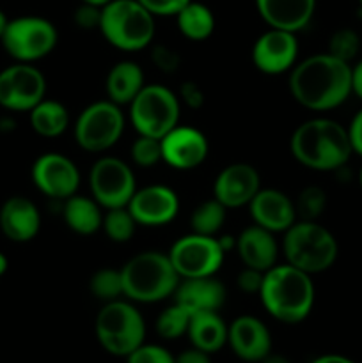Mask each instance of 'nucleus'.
<instances>
[{"label":"nucleus","instance_id":"7","mask_svg":"<svg viewBox=\"0 0 362 363\" xmlns=\"http://www.w3.org/2000/svg\"><path fill=\"white\" fill-rule=\"evenodd\" d=\"M96 339L106 353L126 358L146 340V321L133 303L124 300L106 301L94 323Z\"/></svg>","mask_w":362,"mask_h":363},{"label":"nucleus","instance_id":"24","mask_svg":"<svg viewBox=\"0 0 362 363\" xmlns=\"http://www.w3.org/2000/svg\"><path fill=\"white\" fill-rule=\"evenodd\" d=\"M236 250L243 266H248V268L268 272L270 268L279 264L277 262L279 243L275 240V234L256 223L241 230L240 236L236 238Z\"/></svg>","mask_w":362,"mask_h":363},{"label":"nucleus","instance_id":"22","mask_svg":"<svg viewBox=\"0 0 362 363\" xmlns=\"http://www.w3.org/2000/svg\"><path fill=\"white\" fill-rule=\"evenodd\" d=\"M256 9L270 28L297 34L311 23L316 0H256Z\"/></svg>","mask_w":362,"mask_h":363},{"label":"nucleus","instance_id":"35","mask_svg":"<svg viewBox=\"0 0 362 363\" xmlns=\"http://www.w3.org/2000/svg\"><path fill=\"white\" fill-rule=\"evenodd\" d=\"M131 160L141 169H151V167L158 165L162 160V142L160 138L146 137V135H138L133 140L130 149Z\"/></svg>","mask_w":362,"mask_h":363},{"label":"nucleus","instance_id":"6","mask_svg":"<svg viewBox=\"0 0 362 363\" xmlns=\"http://www.w3.org/2000/svg\"><path fill=\"white\" fill-rule=\"evenodd\" d=\"M98 30L114 48L138 52L155 39V16L138 0H110L102 7Z\"/></svg>","mask_w":362,"mask_h":363},{"label":"nucleus","instance_id":"45","mask_svg":"<svg viewBox=\"0 0 362 363\" xmlns=\"http://www.w3.org/2000/svg\"><path fill=\"white\" fill-rule=\"evenodd\" d=\"M351 92L362 99V59L351 66Z\"/></svg>","mask_w":362,"mask_h":363},{"label":"nucleus","instance_id":"1","mask_svg":"<svg viewBox=\"0 0 362 363\" xmlns=\"http://www.w3.org/2000/svg\"><path fill=\"white\" fill-rule=\"evenodd\" d=\"M298 105L312 112H329L351 94V66L327 53H316L295 64L287 82Z\"/></svg>","mask_w":362,"mask_h":363},{"label":"nucleus","instance_id":"47","mask_svg":"<svg viewBox=\"0 0 362 363\" xmlns=\"http://www.w3.org/2000/svg\"><path fill=\"white\" fill-rule=\"evenodd\" d=\"M259 363H291L290 360H287L286 357H284V354H275V353H270L268 357L266 358H263L261 362Z\"/></svg>","mask_w":362,"mask_h":363},{"label":"nucleus","instance_id":"32","mask_svg":"<svg viewBox=\"0 0 362 363\" xmlns=\"http://www.w3.org/2000/svg\"><path fill=\"white\" fill-rule=\"evenodd\" d=\"M137 227L138 223L135 222L133 215H131L128 208H114L106 209V213H103L102 230L114 243H126V241H130Z\"/></svg>","mask_w":362,"mask_h":363},{"label":"nucleus","instance_id":"14","mask_svg":"<svg viewBox=\"0 0 362 363\" xmlns=\"http://www.w3.org/2000/svg\"><path fill=\"white\" fill-rule=\"evenodd\" d=\"M32 183L34 186L55 201H66L80 186V170L75 162L60 152H45L32 163Z\"/></svg>","mask_w":362,"mask_h":363},{"label":"nucleus","instance_id":"33","mask_svg":"<svg viewBox=\"0 0 362 363\" xmlns=\"http://www.w3.org/2000/svg\"><path fill=\"white\" fill-rule=\"evenodd\" d=\"M89 291H91L92 296L105 301V303L106 301L121 300L124 296L121 269L102 268L94 272L91 280H89Z\"/></svg>","mask_w":362,"mask_h":363},{"label":"nucleus","instance_id":"13","mask_svg":"<svg viewBox=\"0 0 362 363\" xmlns=\"http://www.w3.org/2000/svg\"><path fill=\"white\" fill-rule=\"evenodd\" d=\"M46 78L34 64L14 62L0 71V106L11 112H31L45 99Z\"/></svg>","mask_w":362,"mask_h":363},{"label":"nucleus","instance_id":"21","mask_svg":"<svg viewBox=\"0 0 362 363\" xmlns=\"http://www.w3.org/2000/svg\"><path fill=\"white\" fill-rule=\"evenodd\" d=\"M41 229V213L27 197L7 199L0 208V230L14 243H27L38 236Z\"/></svg>","mask_w":362,"mask_h":363},{"label":"nucleus","instance_id":"27","mask_svg":"<svg viewBox=\"0 0 362 363\" xmlns=\"http://www.w3.org/2000/svg\"><path fill=\"white\" fill-rule=\"evenodd\" d=\"M102 206L87 195H71L64 201L62 218L64 223L70 227L73 233L80 236H91L102 230L103 211Z\"/></svg>","mask_w":362,"mask_h":363},{"label":"nucleus","instance_id":"19","mask_svg":"<svg viewBox=\"0 0 362 363\" xmlns=\"http://www.w3.org/2000/svg\"><path fill=\"white\" fill-rule=\"evenodd\" d=\"M227 346L240 360L259 363L272 353V335L261 319L240 315L227 326Z\"/></svg>","mask_w":362,"mask_h":363},{"label":"nucleus","instance_id":"39","mask_svg":"<svg viewBox=\"0 0 362 363\" xmlns=\"http://www.w3.org/2000/svg\"><path fill=\"white\" fill-rule=\"evenodd\" d=\"M177 98L183 103L185 106L192 110H199L204 105V91H202L201 85L194 80H187L180 85V92H177Z\"/></svg>","mask_w":362,"mask_h":363},{"label":"nucleus","instance_id":"3","mask_svg":"<svg viewBox=\"0 0 362 363\" xmlns=\"http://www.w3.org/2000/svg\"><path fill=\"white\" fill-rule=\"evenodd\" d=\"M259 298L273 319L297 325L311 314L316 289L309 273L284 262L265 272Z\"/></svg>","mask_w":362,"mask_h":363},{"label":"nucleus","instance_id":"50","mask_svg":"<svg viewBox=\"0 0 362 363\" xmlns=\"http://www.w3.org/2000/svg\"><path fill=\"white\" fill-rule=\"evenodd\" d=\"M80 2L91 4V6H96V7H103V6H105V4H109L110 0H80Z\"/></svg>","mask_w":362,"mask_h":363},{"label":"nucleus","instance_id":"43","mask_svg":"<svg viewBox=\"0 0 362 363\" xmlns=\"http://www.w3.org/2000/svg\"><path fill=\"white\" fill-rule=\"evenodd\" d=\"M348 130V137H350V144L353 152H357L358 156H362V108L351 119Z\"/></svg>","mask_w":362,"mask_h":363},{"label":"nucleus","instance_id":"29","mask_svg":"<svg viewBox=\"0 0 362 363\" xmlns=\"http://www.w3.org/2000/svg\"><path fill=\"white\" fill-rule=\"evenodd\" d=\"M174 18L181 34L190 41H206L215 30L213 11L202 2L190 0Z\"/></svg>","mask_w":362,"mask_h":363},{"label":"nucleus","instance_id":"12","mask_svg":"<svg viewBox=\"0 0 362 363\" xmlns=\"http://www.w3.org/2000/svg\"><path fill=\"white\" fill-rule=\"evenodd\" d=\"M167 254L180 279L215 275L226 257V252L215 236H202L195 233L174 241Z\"/></svg>","mask_w":362,"mask_h":363},{"label":"nucleus","instance_id":"26","mask_svg":"<svg viewBox=\"0 0 362 363\" xmlns=\"http://www.w3.org/2000/svg\"><path fill=\"white\" fill-rule=\"evenodd\" d=\"M227 326L219 312H194L187 337L192 346L213 354L227 344Z\"/></svg>","mask_w":362,"mask_h":363},{"label":"nucleus","instance_id":"15","mask_svg":"<svg viewBox=\"0 0 362 363\" xmlns=\"http://www.w3.org/2000/svg\"><path fill=\"white\" fill-rule=\"evenodd\" d=\"M298 59V39L295 32L270 28L256 39L252 62L265 74H283L295 67Z\"/></svg>","mask_w":362,"mask_h":363},{"label":"nucleus","instance_id":"5","mask_svg":"<svg viewBox=\"0 0 362 363\" xmlns=\"http://www.w3.org/2000/svg\"><path fill=\"white\" fill-rule=\"evenodd\" d=\"M280 248L287 264L309 275L332 268L339 255L336 236L316 220H297L284 233Z\"/></svg>","mask_w":362,"mask_h":363},{"label":"nucleus","instance_id":"23","mask_svg":"<svg viewBox=\"0 0 362 363\" xmlns=\"http://www.w3.org/2000/svg\"><path fill=\"white\" fill-rule=\"evenodd\" d=\"M227 298L226 286L212 277H199V279H181L174 293V301L194 312H219L224 307Z\"/></svg>","mask_w":362,"mask_h":363},{"label":"nucleus","instance_id":"37","mask_svg":"<svg viewBox=\"0 0 362 363\" xmlns=\"http://www.w3.org/2000/svg\"><path fill=\"white\" fill-rule=\"evenodd\" d=\"M126 363H176V357L158 344H142L126 357Z\"/></svg>","mask_w":362,"mask_h":363},{"label":"nucleus","instance_id":"51","mask_svg":"<svg viewBox=\"0 0 362 363\" xmlns=\"http://www.w3.org/2000/svg\"><path fill=\"white\" fill-rule=\"evenodd\" d=\"M358 184H361V188H362V167H361V170H358Z\"/></svg>","mask_w":362,"mask_h":363},{"label":"nucleus","instance_id":"16","mask_svg":"<svg viewBox=\"0 0 362 363\" xmlns=\"http://www.w3.org/2000/svg\"><path fill=\"white\" fill-rule=\"evenodd\" d=\"M126 208L141 227H163L177 216L180 199L165 184H149L135 190Z\"/></svg>","mask_w":362,"mask_h":363},{"label":"nucleus","instance_id":"44","mask_svg":"<svg viewBox=\"0 0 362 363\" xmlns=\"http://www.w3.org/2000/svg\"><path fill=\"white\" fill-rule=\"evenodd\" d=\"M212 354L197 347H188L176 357V363H212Z\"/></svg>","mask_w":362,"mask_h":363},{"label":"nucleus","instance_id":"34","mask_svg":"<svg viewBox=\"0 0 362 363\" xmlns=\"http://www.w3.org/2000/svg\"><path fill=\"white\" fill-rule=\"evenodd\" d=\"M327 208V194L319 186H307L298 194L295 209L300 220H318Z\"/></svg>","mask_w":362,"mask_h":363},{"label":"nucleus","instance_id":"38","mask_svg":"<svg viewBox=\"0 0 362 363\" xmlns=\"http://www.w3.org/2000/svg\"><path fill=\"white\" fill-rule=\"evenodd\" d=\"M151 60L162 73L172 74L180 69L181 57L174 48L165 45H155L151 48Z\"/></svg>","mask_w":362,"mask_h":363},{"label":"nucleus","instance_id":"36","mask_svg":"<svg viewBox=\"0 0 362 363\" xmlns=\"http://www.w3.org/2000/svg\"><path fill=\"white\" fill-rule=\"evenodd\" d=\"M361 52V35L353 28H339L330 35L329 53L350 64Z\"/></svg>","mask_w":362,"mask_h":363},{"label":"nucleus","instance_id":"18","mask_svg":"<svg viewBox=\"0 0 362 363\" xmlns=\"http://www.w3.org/2000/svg\"><path fill=\"white\" fill-rule=\"evenodd\" d=\"M261 188V177L251 163H231L224 167L213 183V197L227 209L248 206Z\"/></svg>","mask_w":362,"mask_h":363},{"label":"nucleus","instance_id":"48","mask_svg":"<svg viewBox=\"0 0 362 363\" xmlns=\"http://www.w3.org/2000/svg\"><path fill=\"white\" fill-rule=\"evenodd\" d=\"M7 23H9V18H7L6 13H4V11L0 9V38H2L4 32H6Z\"/></svg>","mask_w":362,"mask_h":363},{"label":"nucleus","instance_id":"17","mask_svg":"<svg viewBox=\"0 0 362 363\" xmlns=\"http://www.w3.org/2000/svg\"><path fill=\"white\" fill-rule=\"evenodd\" d=\"M160 142L162 160L174 170H194L208 158V138L197 128L177 124Z\"/></svg>","mask_w":362,"mask_h":363},{"label":"nucleus","instance_id":"41","mask_svg":"<svg viewBox=\"0 0 362 363\" xmlns=\"http://www.w3.org/2000/svg\"><path fill=\"white\" fill-rule=\"evenodd\" d=\"M263 279H265V272L243 266V269L236 275V286L245 294H259L263 286Z\"/></svg>","mask_w":362,"mask_h":363},{"label":"nucleus","instance_id":"25","mask_svg":"<svg viewBox=\"0 0 362 363\" xmlns=\"http://www.w3.org/2000/svg\"><path fill=\"white\" fill-rule=\"evenodd\" d=\"M144 69L133 60H119L110 67L105 80L106 98L116 105H130L144 89Z\"/></svg>","mask_w":362,"mask_h":363},{"label":"nucleus","instance_id":"49","mask_svg":"<svg viewBox=\"0 0 362 363\" xmlns=\"http://www.w3.org/2000/svg\"><path fill=\"white\" fill-rule=\"evenodd\" d=\"M7 268H9V261H7L6 255H4L2 252H0V277H2L4 273L7 272Z\"/></svg>","mask_w":362,"mask_h":363},{"label":"nucleus","instance_id":"42","mask_svg":"<svg viewBox=\"0 0 362 363\" xmlns=\"http://www.w3.org/2000/svg\"><path fill=\"white\" fill-rule=\"evenodd\" d=\"M99 18H102V7L91 6V4H80L75 11V23L84 30H94L99 28Z\"/></svg>","mask_w":362,"mask_h":363},{"label":"nucleus","instance_id":"4","mask_svg":"<svg viewBox=\"0 0 362 363\" xmlns=\"http://www.w3.org/2000/svg\"><path fill=\"white\" fill-rule=\"evenodd\" d=\"M121 277L124 298L137 303H156L174 296L181 280L169 254L158 250H146L128 259Z\"/></svg>","mask_w":362,"mask_h":363},{"label":"nucleus","instance_id":"11","mask_svg":"<svg viewBox=\"0 0 362 363\" xmlns=\"http://www.w3.org/2000/svg\"><path fill=\"white\" fill-rule=\"evenodd\" d=\"M89 190L103 209L126 208L137 190L135 174L121 158L102 156L89 170Z\"/></svg>","mask_w":362,"mask_h":363},{"label":"nucleus","instance_id":"46","mask_svg":"<svg viewBox=\"0 0 362 363\" xmlns=\"http://www.w3.org/2000/svg\"><path fill=\"white\" fill-rule=\"evenodd\" d=\"M311 363H357L351 358L343 357V354H322V357L314 358Z\"/></svg>","mask_w":362,"mask_h":363},{"label":"nucleus","instance_id":"20","mask_svg":"<svg viewBox=\"0 0 362 363\" xmlns=\"http://www.w3.org/2000/svg\"><path fill=\"white\" fill-rule=\"evenodd\" d=\"M248 213L256 225L273 234H284L298 218L295 201L277 188H259L254 199L248 202Z\"/></svg>","mask_w":362,"mask_h":363},{"label":"nucleus","instance_id":"10","mask_svg":"<svg viewBox=\"0 0 362 363\" xmlns=\"http://www.w3.org/2000/svg\"><path fill=\"white\" fill-rule=\"evenodd\" d=\"M124 113L110 99L94 101L82 110L73 126L75 142L87 152H105L119 142L124 131Z\"/></svg>","mask_w":362,"mask_h":363},{"label":"nucleus","instance_id":"40","mask_svg":"<svg viewBox=\"0 0 362 363\" xmlns=\"http://www.w3.org/2000/svg\"><path fill=\"white\" fill-rule=\"evenodd\" d=\"M153 16H176L190 0H138Z\"/></svg>","mask_w":362,"mask_h":363},{"label":"nucleus","instance_id":"9","mask_svg":"<svg viewBox=\"0 0 362 363\" xmlns=\"http://www.w3.org/2000/svg\"><path fill=\"white\" fill-rule=\"evenodd\" d=\"M0 41L11 59L34 64L53 52L59 32L52 21L43 16H18L9 20Z\"/></svg>","mask_w":362,"mask_h":363},{"label":"nucleus","instance_id":"52","mask_svg":"<svg viewBox=\"0 0 362 363\" xmlns=\"http://www.w3.org/2000/svg\"><path fill=\"white\" fill-rule=\"evenodd\" d=\"M358 2H361V6H362V0H358Z\"/></svg>","mask_w":362,"mask_h":363},{"label":"nucleus","instance_id":"2","mask_svg":"<svg viewBox=\"0 0 362 363\" xmlns=\"http://www.w3.org/2000/svg\"><path fill=\"white\" fill-rule=\"evenodd\" d=\"M290 151L305 169L332 172L346 165L353 149L343 124L327 117H314L293 131Z\"/></svg>","mask_w":362,"mask_h":363},{"label":"nucleus","instance_id":"8","mask_svg":"<svg viewBox=\"0 0 362 363\" xmlns=\"http://www.w3.org/2000/svg\"><path fill=\"white\" fill-rule=\"evenodd\" d=\"M128 117L137 135L162 138L180 124L181 101L165 85H144L128 105Z\"/></svg>","mask_w":362,"mask_h":363},{"label":"nucleus","instance_id":"31","mask_svg":"<svg viewBox=\"0 0 362 363\" xmlns=\"http://www.w3.org/2000/svg\"><path fill=\"white\" fill-rule=\"evenodd\" d=\"M192 312L187 307L174 301L167 308L160 312L156 319V333L165 340H176L180 337L187 335L188 325H190Z\"/></svg>","mask_w":362,"mask_h":363},{"label":"nucleus","instance_id":"28","mask_svg":"<svg viewBox=\"0 0 362 363\" xmlns=\"http://www.w3.org/2000/svg\"><path fill=\"white\" fill-rule=\"evenodd\" d=\"M31 126L39 137H60L70 126V112L66 106L55 99H43L28 112Z\"/></svg>","mask_w":362,"mask_h":363},{"label":"nucleus","instance_id":"30","mask_svg":"<svg viewBox=\"0 0 362 363\" xmlns=\"http://www.w3.org/2000/svg\"><path fill=\"white\" fill-rule=\"evenodd\" d=\"M227 216V208H224L215 197L201 202L190 215L192 233L202 236H216L224 227Z\"/></svg>","mask_w":362,"mask_h":363}]
</instances>
